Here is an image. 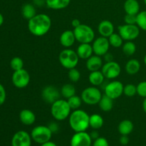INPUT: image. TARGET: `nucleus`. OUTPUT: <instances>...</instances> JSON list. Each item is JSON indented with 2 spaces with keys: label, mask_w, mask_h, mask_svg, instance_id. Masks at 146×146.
Here are the masks:
<instances>
[{
  "label": "nucleus",
  "mask_w": 146,
  "mask_h": 146,
  "mask_svg": "<svg viewBox=\"0 0 146 146\" xmlns=\"http://www.w3.org/2000/svg\"><path fill=\"white\" fill-rule=\"evenodd\" d=\"M34 6L37 7H43L44 4H46V0H33Z\"/></svg>",
  "instance_id": "44"
},
{
  "label": "nucleus",
  "mask_w": 146,
  "mask_h": 146,
  "mask_svg": "<svg viewBox=\"0 0 146 146\" xmlns=\"http://www.w3.org/2000/svg\"><path fill=\"white\" fill-rule=\"evenodd\" d=\"M104 123V118L99 114L94 113L90 115L89 125L94 130H98L101 128H102Z\"/></svg>",
  "instance_id": "28"
},
{
  "label": "nucleus",
  "mask_w": 146,
  "mask_h": 146,
  "mask_svg": "<svg viewBox=\"0 0 146 146\" xmlns=\"http://www.w3.org/2000/svg\"><path fill=\"white\" fill-rule=\"evenodd\" d=\"M76 41V40L74 31H71V30H66L63 31L62 34L60 36V44L66 48H68L72 46Z\"/></svg>",
  "instance_id": "16"
},
{
  "label": "nucleus",
  "mask_w": 146,
  "mask_h": 146,
  "mask_svg": "<svg viewBox=\"0 0 146 146\" xmlns=\"http://www.w3.org/2000/svg\"><path fill=\"white\" fill-rule=\"evenodd\" d=\"M76 53L79 58L81 59H88L94 54L92 44H80L77 47Z\"/></svg>",
  "instance_id": "20"
},
{
  "label": "nucleus",
  "mask_w": 146,
  "mask_h": 146,
  "mask_svg": "<svg viewBox=\"0 0 146 146\" xmlns=\"http://www.w3.org/2000/svg\"><path fill=\"white\" fill-rule=\"evenodd\" d=\"M123 84L121 81L115 80L106 85L104 88V94L112 99H117L123 94Z\"/></svg>",
  "instance_id": "10"
},
{
  "label": "nucleus",
  "mask_w": 146,
  "mask_h": 146,
  "mask_svg": "<svg viewBox=\"0 0 146 146\" xmlns=\"http://www.w3.org/2000/svg\"><path fill=\"white\" fill-rule=\"evenodd\" d=\"M123 94L127 97H133L137 94V86L133 84L124 86Z\"/></svg>",
  "instance_id": "35"
},
{
  "label": "nucleus",
  "mask_w": 146,
  "mask_h": 146,
  "mask_svg": "<svg viewBox=\"0 0 146 146\" xmlns=\"http://www.w3.org/2000/svg\"><path fill=\"white\" fill-rule=\"evenodd\" d=\"M70 2L71 0H46V5L51 9L60 10L66 8Z\"/></svg>",
  "instance_id": "23"
},
{
  "label": "nucleus",
  "mask_w": 146,
  "mask_h": 146,
  "mask_svg": "<svg viewBox=\"0 0 146 146\" xmlns=\"http://www.w3.org/2000/svg\"><path fill=\"white\" fill-rule=\"evenodd\" d=\"M118 34L125 41H134L140 34V28L137 24H123L118 27Z\"/></svg>",
  "instance_id": "8"
},
{
  "label": "nucleus",
  "mask_w": 146,
  "mask_h": 146,
  "mask_svg": "<svg viewBox=\"0 0 146 146\" xmlns=\"http://www.w3.org/2000/svg\"><path fill=\"white\" fill-rule=\"evenodd\" d=\"M92 138L86 131L76 132L71 137L70 145L71 146H91Z\"/></svg>",
  "instance_id": "14"
},
{
  "label": "nucleus",
  "mask_w": 146,
  "mask_h": 146,
  "mask_svg": "<svg viewBox=\"0 0 146 146\" xmlns=\"http://www.w3.org/2000/svg\"><path fill=\"white\" fill-rule=\"evenodd\" d=\"M142 106H143V111L145 112V113L146 114V98H144L143 101Z\"/></svg>",
  "instance_id": "48"
},
{
  "label": "nucleus",
  "mask_w": 146,
  "mask_h": 146,
  "mask_svg": "<svg viewBox=\"0 0 146 146\" xmlns=\"http://www.w3.org/2000/svg\"><path fill=\"white\" fill-rule=\"evenodd\" d=\"M103 65H104V64H103V60L101 56H97L96 54L92 55L88 59H86V63L87 69L90 72L98 71L102 68Z\"/></svg>",
  "instance_id": "18"
},
{
  "label": "nucleus",
  "mask_w": 146,
  "mask_h": 146,
  "mask_svg": "<svg viewBox=\"0 0 146 146\" xmlns=\"http://www.w3.org/2000/svg\"><path fill=\"white\" fill-rule=\"evenodd\" d=\"M123 8L127 14L137 15L140 12V4L138 0H126Z\"/></svg>",
  "instance_id": "21"
},
{
  "label": "nucleus",
  "mask_w": 146,
  "mask_h": 146,
  "mask_svg": "<svg viewBox=\"0 0 146 146\" xmlns=\"http://www.w3.org/2000/svg\"><path fill=\"white\" fill-rule=\"evenodd\" d=\"M4 17H3L2 14L0 13V27H1L3 24V23H4Z\"/></svg>",
  "instance_id": "49"
},
{
  "label": "nucleus",
  "mask_w": 146,
  "mask_h": 146,
  "mask_svg": "<svg viewBox=\"0 0 146 146\" xmlns=\"http://www.w3.org/2000/svg\"><path fill=\"white\" fill-rule=\"evenodd\" d=\"M114 25L109 20H103L99 23L98 27V31L101 36L108 38L114 33Z\"/></svg>",
  "instance_id": "17"
},
{
  "label": "nucleus",
  "mask_w": 146,
  "mask_h": 146,
  "mask_svg": "<svg viewBox=\"0 0 146 146\" xmlns=\"http://www.w3.org/2000/svg\"><path fill=\"white\" fill-rule=\"evenodd\" d=\"M19 120L25 125H31L35 123L36 115L29 109H23L19 113Z\"/></svg>",
  "instance_id": "19"
},
{
  "label": "nucleus",
  "mask_w": 146,
  "mask_h": 146,
  "mask_svg": "<svg viewBox=\"0 0 146 146\" xmlns=\"http://www.w3.org/2000/svg\"><path fill=\"white\" fill-rule=\"evenodd\" d=\"M48 127L49 128V129L51 130V132L53 133H57L59 130V126H58V123L55 122H52L51 123H49V125H48Z\"/></svg>",
  "instance_id": "41"
},
{
  "label": "nucleus",
  "mask_w": 146,
  "mask_h": 146,
  "mask_svg": "<svg viewBox=\"0 0 146 146\" xmlns=\"http://www.w3.org/2000/svg\"><path fill=\"white\" fill-rule=\"evenodd\" d=\"M136 16L133 14H125L124 17L125 24H136Z\"/></svg>",
  "instance_id": "39"
},
{
  "label": "nucleus",
  "mask_w": 146,
  "mask_h": 146,
  "mask_svg": "<svg viewBox=\"0 0 146 146\" xmlns=\"http://www.w3.org/2000/svg\"><path fill=\"white\" fill-rule=\"evenodd\" d=\"M53 133L48 126L40 125L34 127L31 132V137L33 141L36 143H45L51 141Z\"/></svg>",
  "instance_id": "6"
},
{
  "label": "nucleus",
  "mask_w": 146,
  "mask_h": 146,
  "mask_svg": "<svg viewBox=\"0 0 146 146\" xmlns=\"http://www.w3.org/2000/svg\"><path fill=\"white\" fill-rule=\"evenodd\" d=\"M68 78L71 82H78L81 78V73L77 68H74L68 70Z\"/></svg>",
  "instance_id": "36"
},
{
  "label": "nucleus",
  "mask_w": 146,
  "mask_h": 146,
  "mask_svg": "<svg viewBox=\"0 0 146 146\" xmlns=\"http://www.w3.org/2000/svg\"><path fill=\"white\" fill-rule=\"evenodd\" d=\"M10 66L14 71L22 69L24 68V61L20 57H14L10 61Z\"/></svg>",
  "instance_id": "34"
},
{
  "label": "nucleus",
  "mask_w": 146,
  "mask_h": 146,
  "mask_svg": "<svg viewBox=\"0 0 146 146\" xmlns=\"http://www.w3.org/2000/svg\"><path fill=\"white\" fill-rule=\"evenodd\" d=\"M110 46V43L108 38L106 37L100 36L95 38L93 41L92 47L94 50V54L99 56H103L106 53L108 52Z\"/></svg>",
  "instance_id": "12"
},
{
  "label": "nucleus",
  "mask_w": 146,
  "mask_h": 146,
  "mask_svg": "<svg viewBox=\"0 0 146 146\" xmlns=\"http://www.w3.org/2000/svg\"><path fill=\"white\" fill-rule=\"evenodd\" d=\"M92 145L93 146H109V143L106 138L104 137H99L97 139L94 140Z\"/></svg>",
  "instance_id": "38"
},
{
  "label": "nucleus",
  "mask_w": 146,
  "mask_h": 146,
  "mask_svg": "<svg viewBox=\"0 0 146 146\" xmlns=\"http://www.w3.org/2000/svg\"><path fill=\"white\" fill-rule=\"evenodd\" d=\"M137 86V94L142 98H146V81L140 82Z\"/></svg>",
  "instance_id": "37"
},
{
  "label": "nucleus",
  "mask_w": 146,
  "mask_h": 146,
  "mask_svg": "<svg viewBox=\"0 0 146 146\" xmlns=\"http://www.w3.org/2000/svg\"><path fill=\"white\" fill-rule=\"evenodd\" d=\"M103 94L97 86H89L81 92V98L83 102L87 105L94 106L98 104Z\"/></svg>",
  "instance_id": "7"
},
{
  "label": "nucleus",
  "mask_w": 146,
  "mask_h": 146,
  "mask_svg": "<svg viewBox=\"0 0 146 146\" xmlns=\"http://www.w3.org/2000/svg\"><path fill=\"white\" fill-rule=\"evenodd\" d=\"M61 95L66 99H68L73 96L76 95V88L73 84H66L62 86L61 90Z\"/></svg>",
  "instance_id": "29"
},
{
  "label": "nucleus",
  "mask_w": 146,
  "mask_h": 146,
  "mask_svg": "<svg viewBox=\"0 0 146 146\" xmlns=\"http://www.w3.org/2000/svg\"><path fill=\"white\" fill-rule=\"evenodd\" d=\"M89 118L90 115L84 110H74L68 117L70 127L75 132L86 131L90 127Z\"/></svg>",
  "instance_id": "2"
},
{
  "label": "nucleus",
  "mask_w": 146,
  "mask_h": 146,
  "mask_svg": "<svg viewBox=\"0 0 146 146\" xmlns=\"http://www.w3.org/2000/svg\"><path fill=\"white\" fill-rule=\"evenodd\" d=\"M120 143L123 145H128V143H129V138H128V135H121V137L120 138Z\"/></svg>",
  "instance_id": "42"
},
{
  "label": "nucleus",
  "mask_w": 146,
  "mask_h": 146,
  "mask_svg": "<svg viewBox=\"0 0 146 146\" xmlns=\"http://www.w3.org/2000/svg\"><path fill=\"white\" fill-rule=\"evenodd\" d=\"M143 61H144V64L146 65V54L145 55V56H144V58H143Z\"/></svg>",
  "instance_id": "50"
},
{
  "label": "nucleus",
  "mask_w": 146,
  "mask_h": 146,
  "mask_svg": "<svg viewBox=\"0 0 146 146\" xmlns=\"http://www.w3.org/2000/svg\"><path fill=\"white\" fill-rule=\"evenodd\" d=\"M113 99L104 94L98 103L100 109L104 112H108V111H111L113 107Z\"/></svg>",
  "instance_id": "26"
},
{
  "label": "nucleus",
  "mask_w": 146,
  "mask_h": 146,
  "mask_svg": "<svg viewBox=\"0 0 146 146\" xmlns=\"http://www.w3.org/2000/svg\"><path fill=\"white\" fill-rule=\"evenodd\" d=\"M30 79L29 73L24 68L14 71L11 76L13 85L18 88H26L29 84Z\"/></svg>",
  "instance_id": "9"
},
{
  "label": "nucleus",
  "mask_w": 146,
  "mask_h": 146,
  "mask_svg": "<svg viewBox=\"0 0 146 146\" xmlns=\"http://www.w3.org/2000/svg\"><path fill=\"white\" fill-rule=\"evenodd\" d=\"M134 128L133 123L130 120H123L119 123L118 126V132L121 135H128L133 132Z\"/></svg>",
  "instance_id": "25"
},
{
  "label": "nucleus",
  "mask_w": 146,
  "mask_h": 146,
  "mask_svg": "<svg viewBox=\"0 0 146 146\" xmlns=\"http://www.w3.org/2000/svg\"><path fill=\"white\" fill-rule=\"evenodd\" d=\"M105 76L103 74L102 71L98 70V71H91L88 76V81L90 84L94 86H99L103 83L104 82Z\"/></svg>",
  "instance_id": "22"
},
{
  "label": "nucleus",
  "mask_w": 146,
  "mask_h": 146,
  "mask_svg": "<svg viewBox=\"0 0 146 146\" xmlns=\"http://www.w3.org/2000/svg\"><path fill=\"white\" fill-rule=\"evenodd\" d=\"M76 40L80 44H91L95 39V32L94 29L86 24H80L74 29Z\"/></svg>",
  "instance_id": "5"
},
{
  "label": "nucleus",
  "mask_w": 146,
  "mask_h": 146,
  "mask_svg": "<svg viewBox=\"0 0 146 146\" xmlns=\"http://www.w3.org/2000/svg\"><path fill=\"white\" fill-rule=\"evenodd\" d=\"M122 50L124 54L131 56L136 52V46L133 41H128L123 44Z\"/></svg>",
  "instance_id": "30"
},
{
  "label": "nucleus",
  "mask_w": 146,
  "mask_h": 146,
  "mask_svg": "<svg viewBox=\"0 0 146 146\" xmlns=\"http://www.w3.org/2000/svg\"><path fill=\"white\" fill-rule=\"evenodd\" d=\"M31 134L25 131H19L11 138V146H31Z\"/></svg>",
  "instance_id": "15"
},
{
  "label": "nucleus",
  "mask_w": 146,
  "mask_h": 146,
  "mask_svg": "<svg viewBox=\"0 0 146 146\" xmlns=\"http://www.w3.org/2000/svg\"><path fill=\"white\" fill-rule=\"evenodd\" d=\"M51 19L46 14H36L28 21V29L35 36H43L49 31L51 28Z\"/></svg>",
  "instance_id": "1"
},
{
  "label": "nucleus",
  "mask_w": 146,
  "mask_h": 146,
  "mask_svg": "<svg viewBox=\"0 0 146 146\" xmlns=\"http://www.w3.org/2000/svg\"><path fill=\"white\" fill-rule=\"evenodd\" d=\"M141 69V63L138 59L132 58L125 64V71L129 75H135Z\"/></svg>",
  "instance_id": "24"
},
{
  "label": "nucleus",
  "mask_w": 146,
  "mask_h": 146,
  "mask_svg": "<svg viewBox=\"0 0 146 146\" xmlns=\"http://www.w3.org/2000/svg\"><path fill=\"white\" fill-rule=\"evenodd\" d=\"M58 61L64 68L66 69L76 68L79 61V57L76 51L71 48H65L60 52Z\"/></svg>",
  "instance_id": "4"
},
{
  "label": "nucleus",
  "mask_w": 146,
  "mask_h": 146,
  "mask_svg": "<svg viewBox=\"0 0 146 146\" xmlns=\"http://www.w3.org/2000/svg\"><path fill=\"white\" fill-rule=\"evenodd\" d=\"M90 135H91V138H92V140H96L98 138H99V134H98V131H97V130H94V131H93L92 132L90 133Z\"/></svg>",
  "instance_id": "46"
},
{
  "label": "nucleus",
  "mask_w": 146,
  "mask_h": 146,
  "mask_svg": "<svg viewBox=\"0 0 146 146\" xmlns=\"http://www.w3.org/2000/svg\"><path fill=\"white\" fill-rule=\"evenodd\" d=\"M80 24H81V21H80V20L78 19H74L71 21V26H72L74 29L76 28V27H78Z\"/></svg>",
  "instance_id": "45"
},
{
  "label": "nucleus",
  "mask_w": 146,
  "mask_h": 146,
  "mask_svg": "<svg viewBox=\"0 0 146 146\" xmlns=\"http://www.w3.org/2000/svg\"><path fill=\"white\" fill-rule=\"evenodd\" d=\"M7 98V93L6 90L4 88V86L1 84H0V106L3 105L6 101Z\"/></svg>",
  "instance_id": "40"
},
{
  "label": "nucleus",
  "mask_w": 146,
  "mask_h": 146,
  "mask_svg": "<svg viewBox=\"0 0 146 146\" xmlns=\"http://www.w3.org/2000/svg\"><path fill=\"white\" fill-rule=\"evenodd\" d=\"M108 41H109L110 45L114 48H119L122 46L123 44V41L122 37L119 34L117 33H113L108 37Z\"/></svg>",
  "instance_id": "31"
},
{
  "label": "nucleus",
  "mask_w": 146,
  "mask_h": 146,
  "mask_svg": "<svg viewBox=\"0 0 146 146\" xmlns=\"http://www.w3.org/2000/svg\"><path fill=\"white\" fill-rule=\"evenodd\" d=\"M144 1V3H145V6H146V0H143Z\"/></svg>",
  "instance_id": "51"
},
{
  "label": "nucleus",
  "mask_w": 146,
  "mask_h": 146,
  "mask_svg": "<svg viewBox=\"0 0 146 146\" xmlns=\"http://www.w3.org/2000/svg\"><path fill=\"white\" fill-rule=\"evenodd\" d=\"M40 146H57L56 144L55 143L52 142V141H48V142L45 143H43L41 144Z\"/></svg>",
  "instance_id": "47"
},
{
  "label": "nucleus",
  "mask_w": 146,
  "mask_h": 146,
  "mask_svg": "<svg viewBox=\"0 0 146 146\" xmlns=\"http://www.w3.org/2000/svg\"><path fill=\"white\" fill-rule=\"evenodd\" d=\"M61 92L56 87L54 86H46L41 91V98L48 104H52L57 100L60 99Z\"/></svg>",
  "instance_id": "13"
},
{
  "label": "nucleus",
  "mask_w": 146,
  "mask_h": 146,
  "mask_svg": "<svg viewBox=\"0 0 146 146\" xmlns=\"http://www.w3.org/2000/svg\"><path fill=\"white\" fill-rule=\"evenodd\" d=\"M67 101H68V104H69L70 107H71L72 111L79 109V108L81 107L83 102L81 97L78 96L76 95H74L73 96H71V98L67 99Z\"/></svg>",
  "instance_id": "32"
},
{
  "label": "nucleus",
  "mask_w": 146,
  "mask_h": 146,
  "mask_svg": "<svg viewBox=\"0 0 146 146\" xmlns=\"http://www.w3.org/2000/svg\"><path fill=\"white\" fill-rule=\"evenodd\" d=\"M101 71L106 78L114 79L118 78L121 72V67L116 61H110L106 62L101 68Z\"/></svg>",
  "instance_id": "11"
},
{
  "label": "nucleus",
  "mask_w": 146,
  "mask_h": 146,
  "mask_svg": "<svg viewBox=\"0 0 146 146\" xmlns=\"http://www.w3.org/2000/svg\"><path fill=\"white\" fill-rule=\"evenodd\" d=\"M104 56V60L106 61V62H110V61H113V56L112 54H111V53H106Z\"/></svg>",
  "instance_id": "43"
},
{
  "label": "nucleus",
  "mask_w": 146,
  "mask_h": 146,
  "mask_svg": "<svg viewBox=\"0 0 146 146\" xmlns=\"http://www.w3.org/2000/svg\"><path fill=\"white\" fill-rule=\"evenodd\" d=\"M136 24L140 29L146 31V10L140 11L136 16Z\"/></svg>",
  "instance_id": "33"
},
{
  "label": "nucleus",
  "mask_w": 146,
  "mask_h": 146,
  "mask_svg": "<svg viewBox=\"0 0 146 146\" xmlns=\"http://www.w3.org/2000/svg\"><path fill=\"white\" fill-rule=\"evenodd\" d=\"M71 108L67 100L58 99L51 104V114L53 118L58 121L67 119L71 113Z\"/></svg>",
  "instance_id": "3"
},
{
  "label": "nucleus",
  "mask_w": 146,
  "mask_h": 146,
  "mask_svg": "<svg viewBox=\"0 0 146 146\" xmlns=\"http://www.w3.org/2000/svg\"><path fill=\"white\" fill-rule=\"evenodd\" d=\"M21 14L24 19H27L28 21L30 20L36 14L35 6L30 3L24 4L21 8Z\"/></svg>",
  "instance_id": "27"
}]
</instances>
